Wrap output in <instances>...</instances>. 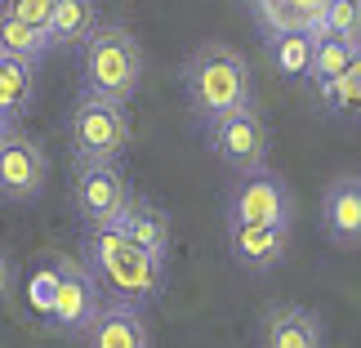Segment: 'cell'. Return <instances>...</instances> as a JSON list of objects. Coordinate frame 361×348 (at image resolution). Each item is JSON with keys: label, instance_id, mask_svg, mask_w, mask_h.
Masks as SVG:
<instances>
[{"label": "cell", "instance_id": "7c38bea8", "mask_svg": "<svg viewBox=\"0 0 361 348\" xmlns=\"http://www.w3.org/2000/svg\"><path fill=\"white\" fill-rule=\"evenodd\" d=\"M228 255L245 272H272L290 255V228H250V224H228Z\"/></svg>", "mask_w": 361, "mask_h": 348}, {"label": "cell", "instance_id": "5bb4252c", "mask_svg": "<svg viewBox=\"0 0 361 348\" xmlns=\"http://www.w3.org/2000/svg\"><path fill=\"white\" fill-rule=\"evenodd\" d=\"M116 228L130 236L134 246H143L147 255L170 259V219H165V210H161L157 201H147V197H130V205H125L121 219H116Z\"/></svg>", "mask_w": 361, "mask_h": 348}, {"label": "cell", "instance_id": "5b68a950", "mask_svg": "<svg viewBox=\"0 0 361 348\" xmlns=\"http://www.w3.org/2000/svg\"><path fill=\"white\" fill-rule=\"evenodd\" d=\"M205 148H210L232 174L263 170V165H268V152H272L268 116L259 112V103H250V107H241V112L205 121Z\"/></svg>", "mask_w": 361, "mask_h": 348}, {"label": "cell", "instance_id": "ba28073f", "mask_svg": "<svg viewBox=\"0 0 361 348\" xmlns=\"http://www.w3.org/2000/svg\"><path fill=\"white\" fill-rule=\"evenodd\" d=\"M103 286L94 282V272L72 255H59V299H54L49 313V330L59 335H85L94 326V317L103 313Z\"/></svg>", "mask_w": 361, "mask_h": 348}, {"label": "cell", "instance_id": "484cf974", "mask_svg": "<svg viewBox=\"0 0 361 348\" xmlns=\"http://www.w3.org/2000/svg\"><path fill=\"white\" fill-rule=\"evenodd\" d=\"M13 134H23V130H18V116H9V112H0V148H5V143H9V138H13Z\"/></svg>", "mask_w": 361, "mask_h": 348}, {"label": "cell", "instance_id": "52a82bcc", "mask_svg": "<svg viewBox=\"0 0 361 348\" xmlns=\"http://www.w3.org/2000/svg\"><path fill=\"white\" fill-rule=\"evenodd\" d=\"M130 184H125L121 161H76L72 174V210L80 228H112L121 210L130 205Z\"/></svg>", "mask_w": 361, "mask_h": 348}, {"label": "cell", "instance_id": "4fadbf2b", "mask_svg": "<svg viewBox=\"0 0 361 348\" xmlns=\"http://www.w3.org/2000/svg\"><path fill=\"white\" fill-rule=\"evenodd\" d=\"M263 348H326V326L303 304H272L263 317Z\"/></svg>", "mask_w": 361, "mask_h": 348}, {"label": "cell", "instance_id": "3957f363", "mask_svg": "<svg viewBox=\"0 0 361 348\" xmlns=\"http://www.w3.org/2000/svg\"><path fill=\"white\" fill-rule=\"evenodd\" d=\"M80 80L94 94H107V99L130 103L138 85H143V49L130 27H99L94 40L80 49Z\"/></svg>", "mask_w": 361, "mask_h": 348}, {"label": "cell", "instance_id": "8fae6325", "mask_svg": "<svg viewBox=\"0 0 361 348\" xmlns=\"http://www.w3.org/2000/svg\"><path fill=\"white\" fill-rule=\"evenodd\" d=\"M85 348H152V326L143 308L107 299L103 313L94 317V326L85 330Z\"/></svg>", "mask_w": 361, "mask_h": 348}, {"label": "cell", "instance_id": "603a6c76", "mask_svg": "<svg viewBox=\"0 0 361 348\" xmlns=\"http://www.w3.org/2000/svg\"><path fill=\"white\" fill-rule=\"evenodd\" d=\"M322 36L361 40V0H330L322 18Z\"/></svg>", "mask_w": 361, "mask_h": 348}, {"label": "cell", "instance_id": "8992f818", "mask_svg": "<svg viewBox=\"0 0 361 348\" xmlns=\"http://www.w3.org/2000/svg\"><path fill=\"white\" fill-rule=\"evenodd\" d=\"M228 224L250 228H295V192L272 165L237 174L228 192Z\"/></svg>", "mask_w": 361, "mask_h": 348}, {"label": "cell", "instance_id": "9c48e42d", "mask_svg": "<svg viewBox=\"0 0 361 348\" xmlns=\"http://www.w3.org/2000/svg\"><path fill=\"white\" fill-rule=\"evenodd\" d=\"M45 179H49V157L36 138L27 134H13L5 148H0V197L5 201H36L45 192Z\"/></svg>", "mask_w": 361, "mask_h": 348}, {"label": "cell", "instance_id": "9a60e30c", "mask_svg": "<svg viewBox=\"0 0 361 348\" xmlns=\"http://www.w3.org/2000/svg\"><path fill=\"white\" fill-rule=\"evenodd\" d=\"M99 0H54L49 45L54 49H85L99 32Z\"/></svg>", "mask_w": 361, "mask_h": 348}, {"label": "cell", "instance_id": "2e32d148", "mask_svg": "<svg viewBox=\"0 0 361 348\" xmlns=\"http://www.w3.org/2000/svg\"><path fill=\"white\" fill-rule=\"evenodd\" d=\"M317 40H322V32H308V27H295V32H268V63L286 80H308Z\"/></svg>", "mask_w": 361, "mask_h": 348}, {"label": "cell", "instance_id": "d6986e66", "mask_svg": "<svg viewBox=\"0 0 361 348\" xmlns=\"http://www.w3.org/2000/svg\"><path fill=\"white\" fill-rule=\"evenodd\" d=\"M330 0H259V13L268 23V32H295V27H308V32H322Z\"/></svg>", "mask_w": 361, "mask_h": 348}, {"label": "cell", "instance_id": "7a4b0ae2", "mask_svg": "<svg viewBox=\"0 0 361 348\" xmlns=\"http://www.w3.org/2000/svg\"><path fill=\"white\" fill-rule=\"evenodd\" d=\"M183 94L201 121H219L228 112H241V107L259 103L255 99V72H250L245 54L224 45V40H210V45L188 54Z\"/></svg>", "mask_w": 361, "mask_h": 348}, {"label": "cell", "instance_id": "30bf717a", "mask_svg": "<svg viewBox=\"0 0 361 348\" xmlns=\"http://www.w3.org/2000/svg\"><path fill=\"white\" fill-rule=\"evenodd\" d=\"M322 228L330 246L361 250V174H339L322 192Z\"/></svg>", "mask_w": 361, "mask_h": 348}, {"label": "cell", "instance_id": "cb8c5ba5", "mask_svg": "<svg viewBox=\"0 0 361 348\" xmlns=\"http://www.w3.org/2000/svg\"><path fill=\"white\" fill-rule=\"evenodd\" d=\"M0 13H5V18H18V23H27V27L49 32L54 0H0Z\"/></svg>", "mask_w": 361, "mask_h": 348}, {"label": "cell", "instance_id": "6da1fadb", "mask_svg": "<svg viewBox=\"0 0 361 348\" xmlns=\"http://www.w3.org/2000/svg\"><path fill=\"white\" fill-rule=\"evenodd\" d=\"M76 250L107 299L147 308V304H157L165 295V259L147 255L143 246H134L116 224L112 228H85Z\"/></svg>", "mask_w": 361, "mask_h": 348}, {"label": "cell", "instance_id": "7402d4cb", "mask_svg": "<svg viewBox=\"0 0 361 348\" xmlns=\"http://www.w3.org/2000/svg\"><path fill=\"white\" fill-rule=\"evenodd\" d=\"M27 299H32V308L40 313V322H49L54 299H59V255H49L32 272V282H27Z\"/></svg>", "mask_w": 361, "mask_h": 348}, {"label": "cell", "instance_id": "ffe728a7", "mask_svg": "<svg viewBox=\"0 0 361 348\" xmlns=\"http://www.w3.org/2000/svg\"><path fill=\"white\" fill-rule=\"evenodd\" d=\"M32 99H36V67L0 59V112L23 121L32 112Z\"/></svg>", "mask_w": 361, "mask_h": 348}, {"label": "cell", "instance_id": "d4e9b609", "mask_svg": "<svg viewBox=\"0 0 361 348\" xmlns=\"http://www.w3.org/2000/svg\"><path fill=\"white\" fill-rule=\"evenodd\" d=\"M13 277H18V272H13V255H9L5 246H0V299H9V290H13Z\"/></svg>", "mask_w": 361, "mask_h": 348}, {"label": "cell", "instance_id": "277c9868", "mask_svg": "<svg viewBox=\"0 0 361 348\" xmlns=\"http://www.w3.org/2000/svg\"><path fill=\"white\" fill-rule=\"evenodd\" d=\"M130 112L121 99L80 90L72 112H67V148L72 161H121V152L130 148Z\"/></svg>", "mask_w": 361, "mask_h": 348}, {"label": "cell", "instance_id": "ac0fdd59", "mask_svg": "<svg viewBox=\"0 0 361 348\" xmlns=\"http://www.w3.org/2000/svg\"><path fill=\"white\" fill-rule=\"evenodd\" d=\"M49 49H54V45H49V32L27 27V23H18V18H5V13H0V59L40 67Z\"/></svg>", "mask_w": 361, "mask_h": 348}, {"label": "cell", "instance_id": "e0dca14e", "mask_svg": "<svg viewBox=\"0 0 361 348\" xmlns=\"http://www.w3.org/2000/svg\"><path fill=\"white\" fill-rule=\"evenodd\" d=\"M353 54H357V40H339V36H322V40H317V54H312V72H308V80L317 85L322 103L339 90V80L348 76Z\"/></svg>", "mask_w": 361, "mask_h": 348}, {"label": "cell", "instance_id": "44dd1931", "mask_svg": "<svg viewBox=\"0 0 361 348\" xmlns=\"http://www.w3.org/2000/svg\"><path fill=\"white\" fill-rule=\"evenodd\" d=\"M326 107L335 116H348V121H361V40H357V54L348 63V76L339 80V90L326 99Z\"/></svg>", "mask_w": 361, "mask_h": 348}]
</instances>
